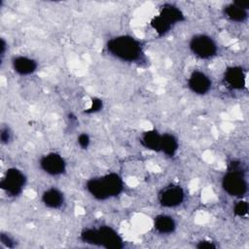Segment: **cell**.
<instances>
[{"instance_id":"obj_1","label":"cell","mask_w":249,"mask_h":249,"mask_svg":"<svg viewBox=\"0 0 249 249\" xmlns=\"http://www.w3.org/2000/svg\"><path fill=\"white\" fill-rule=\"evenodd\" d=\"M106 50L113 57L129 63H137L144 57L143 46L131 35H118L108 40Z\"/></svg>"},{"instance_id":"obj_2","label":"cell","mask_w":249,"mask_h":249,"mask_svg":"<svg viewBox=\"0 0 249 249\" xmlns=\"http://www.w3.org/2000/svg\"><path fill=\"white\" fill-rule=\"evenodd\" d=\"M124 183L120 174L109 172L105 175L93 177L86 182L87 192L96 200H107L123 193Z\"/></svg>"},{"instance_id":"obj_3","label":"cell","mask_w":249,"mask_h":249,"mask_svg":"<svg viewBox=\"0 0 249 249\" xmlns=\"http://www.w3.org/2000/svg\"><path fill=\"white\" fill-rule=\"evenodd\" d=\"M80 239L90 245L100 246L106 249H122L124 242L120 233L110 226L98 228H86L80 233Z\"/></svg>"},{"instance_id":"obj_4","label":"cell","mask_w":249,"mask_h":249,"mask_svg":"<svg viewBox=\"0 0 249 249\" xmlns=\"http://www.w3.org/2000/svg\"><path fill=\"white\" fill-rule=\"evenodd\" d=\"M222 187L228 195L234 197H242L247 193L245 169L240 161L232 160L229 163L228 171L222 178Z\"/></svg>"},{"instance_id":"obj_5","label":"cell","mask_w":249,"mask_h":249,"mask_svg":"<svg viewBox=\"0 0 249 249\" xmlns=\"http://www.w3.org/2000/svg\"><path fill=\"white\" fill-rule=\"evenodd\" d=\"M185 20L184 13L173 4H164L159 15L151 19V27L159 36H163L168 33L174 25Z\"/></svg>"},{"instance_id":"obj_6","label":"cell","mask_w":249,"mask_h":249,"mask_svg":"<svg viewBox=\"0 0 249 249\" xmlns=\"http://www.w3.org/2000/svg\"><path fill=\"white\" fill-rule=\"evenodd\" d=\"M26 180L22 170L18 167H10L5 171L0 180V188L10 196H18L22 193Z\"/></svg>"},{"instance_id":"obj_7","label":"cell","mask_w":249,"mask_h":249,"mask_svg":"<svg viewBox=\"0 0 249 249\" xmlns=\"http://www.w3.org/2000/svg\"><path fill=\"white\" fill-rule=\"evenodd\" d=\"M190 51L198 58L209 59L218 53V46L215 40L206 34L194 35L189 43Z\"/></svg>"},{"instance_id":"obj_8","label":"cell","mask_w":249,"mask_h":249,"mask_svg":"<svg viewBox=\"0 0 249 249\" xmlns=\"http://www.w3.org/2000/svg\"><path fill=\"white\" fill-rule=\"evenodd\" d=\"M40 168L51 176H59L66 171V161L64 158L55 152L48 153L41 157L39 160Z\"/></svg>"},{"instance_id":"obj_9","label":"cell","mask_w":249,"mask_h":249,"mask_svg":"<svg viewBox=\"0 0 249 249\" xmlns=\"http://www.w3.org/2000/svg\"><path fill=\"white\" fill-rule=\"evenodd\" d=\"M185 191L179 185L171 184L164 187L159 194V202L165 208H174L183 203Z\"/></svg>"},{"instance_id":"obj_10","label":"cell","mask_w":249,"mask_h":249,"mask_svg":"<svg viewBox=\"0 0 249 249\" xmlns=\"http://www.w3.org/2000/svg\"><path fill=\"white\" fill-rule=\"evenodd\" d=\"M223 80L228 89L238 90L245 87L246 74L241 66L232 65L225 70Z\"/></svg>"},{"instance_id":"obj_11","label":"cell","mask_w":249,"mask_h":249,"mask_svg":"<svg viewBox=\"0 0 249 249\" xmlns=\"http://www.w3.org/2000/svg\"><path fill=\"white\" fill-rule=\"evenodd\" d=\"M211 80L207 74L202 71L195 70L188 78V88L197 95L206 94L211 89Z\"/></svg>"},{"instance_id":"obj_12","label":"cell","mask_w":249,"mask_h":249,"mask_svg":"<svg viewBox=\"0 0 249 249\" xmlns=\"http://www.w3.org/2000/svg\"><path fill=\"white\" fill-rule=\"evenodd\" d=\"M249 2L247 1H234L224 8L226 18L233 22H243L248 17Z\"/></svg>"},{"instance_id":"obj_13","label":"cell","mask_w":249,"mask_h":249,"mask_svg":"<svg viewBox=\"0 0 249 249\" xmlns=\"http://www.w3.org/2000/svg\"><path fill=\"white\" fill-rule=\"evenodd\" d=\"M14 71L20 76H28L36 72L38 63L32 57L26 55H17L12 59Z\"/></svg>"},{"instance_id":"obj_14","label":"cell","mask_w":249,"mask_h":249,"mask_svg":"<svg viewBox=\"0 0 249 249\" xmlns=\"http://www.w3.org/2000/svg\"><path fill=\"white\" fill-rule=\"evenodd\" d=\"M43 204L50 209H59L64 203L63 193L54 187H51L42 194Z\"/></svg>"},{"instance_id":"obj_15","label":"cell","mask_w":249,"mask_h":249,"mask_svg":"<svg viewBox=\"0 0 249 249\" xmlns=\"http://www.w3.org/2000/svg\"><path fill=\"white\" fill-rule=\"evenodd\" d=\"M161 135L155 129H150L144 131L140 136L141 145L154 152H160L161 147Z\"/></svg>"},{"instance_id":"obj_16","label":"cell","mask_w":249,"mask_h":249,"mask_svg":"<svg viewBox=\"0 0 249 249\" xmlns=\"http://www.w3.org/2000/svg\"><path fill=\"white\" fill-rule=\"evenodd\" d=\"M155 230L161 234H170L176 230L175 220L166 214H160L154 219Z\"/></svg>"},{"instance_id":"obj_17","label":"cell","mask_w":249,"mask_h":249,"mask_svg":"<svg viewBox=\"0 0 249 249\" xmlns=\"http://www.w3.org/2000/svg\"><path fill=\"white\" fill-rule=\"evenodd\" d=\"M179 148V142L177 138L168 132L162 133L161 135V147L160 152L163 153L165 156L172 158L176 155Z\"/></svg>"},{"instance_id":"obj_18","label":"cell","mask_w":249,"mask_h":249,"mask_svg":"<svg viewBox=\"0 0 249 249\" xmlns=\"http://www.w3.org/2000/svg\"><path fill=\"white\" fill-rule=\"evenodd\" d=\"M233 213L237 217H245L248 214V203L245 200H239L233 207Z\"/></svg>"},{"instance_id":"obj_19","label":"cell","mask_w":249,"mask_h":249,"mask_svg":"<svg viewBox=\"0 0 249 249\" xmlns=\"http://www.w3.org/2000/svg\"><path fill=\"white\" fill-rule=\"evenodd\" d=\"M102 108H103L102 99H100L98 97H93L91 99V103H90L89 107L87 110H85V113L86 114H94V113H97L100 110H102Z\"/></svg>"},{"instance_id":"obj_20","label":"cell","mask_w":249,"mask_h":249,"mask_svg":"<svg viewBox=\"0 0 249 249\" xmlns=\"http://www.w3.org/2000/svg\"><path fill=\"white\" fill-rule=\"evenodd\" d=\"M0 242L7 248L16 247L15 239L8 232H1L0 233Z\"/></svg>"},{"instance_id":"obj_21","label":"cell","mask_w":249,"mask_h":249,"mask_svg":"<svg viewBox=\"0 0 249 249\" xmlns=\"http://www.w3.org/2000/svg\"><path fill=\"white\" fill-rule=\"evenodd\" d=\"M77 141H78L79 146H80L82 149H87V148L89 146L90 138H89V135L88 133L83 132V133L79 134Z\"/></svg>"},{"instance_id":"obj_22","label":"cell","mask_w":249,"mask_h":249,"mask_svg":"<svg viewBox=\"0 0 249 249\" xmlns=\"http://www.w3.org/2000/svg\"><path fill=\"white\" fill-rule=\"evenodd\" d=\"M0 138L3 144H8L11 141L12 132L8 126H2L1 132H0Z\"/></svg>"},{"instance_id":"obj_23","label":"cell","mask_w":249,"mask_h":249,"mask_svg":"<svg viewBox=\"0 0 249 249\" xmlns=\"http://www.w3.org/2000/svg\"><path fill=\"white\" fill-rule=\"evenodd\" d=\"M196 247L198 249H214L217 247V245L210 240H200L197 242Z\"/></svg>"},{"instance_id":"obj_24","label":"cell","mask_w":249,"mask_h":249,"mask_svg":"<svg viewBox=\"0 0 249 249\" xmlns=\"http://www.w3.org/2000/svg\"><path fill=\"white\" fill-rule=\"evenodd\" d=\"M7 49H8L7 42L5 41L4 38H1V40H0V60H1V62L3 61V59L5 57V53L7 52Z\"/></svg>"}]
</instances>
